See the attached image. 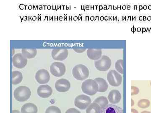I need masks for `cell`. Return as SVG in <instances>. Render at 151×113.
<instances>
[{"mask_svg": "<svg viewBox=\"0 0 151 113\" xmlns=\"http://www.w3.org/2000/svg\"><path fill=\"white\" fill-rule=\"evenodd\" d=\"M98 89L99 86L95 80H87L83 82L81 85L82 92L88 95H94L98 92Z\"/></svg>", "mask_w": 151, "mask_h": 113, "instance_id": "obj_1", "label": "cell"}, {"mask_svg": "<svg viewBox=\"0 0 151 113\" xmlns=\"http://www.w3.org/2000/svg\"><path fill=\"white\" fill-rule=\"evenodd\" d=\"M13 95L14 98L17 101L24 102L28 100L30 98L31 91L28 87L21 86L15 89Z\"/></svg>", "mask_w": 151, "mask_h": 113, "instance_id": "obj_2", "label": "cell"}, {"mask_svg": "<svg viewBox=\"0 0 151 113\" xmlns=\"http://www.w3.org/2000/svg\"><path fill=\"white\" fill-rule=\"evenodd\" d=\"M72 74L76 80L82 81L88 78L89 74V70L85 65L79 64L73 68Z\"/></svg>", "mask_w": 151, "mask_h": 113, "instance_id": "obj_3", "label": "cell"}, {"mask_svg": "<svg viewBox=\"0 0 151 113\" xmlns=\"http://www.w3.org/2000/svg\"><path fill=\"white\" fill-rule=\"evenodd\" d=\"M112 62L110 58L106 55L102 56L99 60L95 61V66L96 68L101 72L108 70L111 67Z\"/></svg>", "mask_w": 151, "mask_h": 113, "instance_id": "obj_4", "label": "cell"}, {"mask_svg": "<svg viewBox=\"0 0 151 113\" xmlns=\"http://www.w3.org/2000/svg\"><path fill=\"white\" fill-rule=\"evenodd\" d=\"M107 79L112 86H119L122 83V76L114 70H111L108 72L107 76Z\"/></svg>", "mask_w": 151, "mask_h": 113, "instance_id": "obj_5", "label": "cell"}, {"mask_svg": "<svg viewBox=\"0 0 151 113\" xmlns=\"http://www.w3.org/2000/svg\"><path fill=\"white\" fill-rule=\"evenodd\" d=\"M92 104V100L89 96L85 95H80L76 98L74 104L76 107L81 110H85Z\"/></svg>", "mask_w": 151, "mask_h": 113, "instance_id": "obj_6", "label": "cell"}, {"mask_svg": "<svg viewBox=\"0 0 151 113\" xmlns=\"http://www.w3.org/2000/svg\"><path fill=\"white\" fill-rule=\"evenodd\" d=\"M50 73L54 76L60 77L66 73V66L60 62H54L51 64L50 68Z\"/></svg>", "mask_w": 151, "mask_h": 113, "instance_id": "obj_7", "label": "cell"}, {"mask_svg": "<svg viewBox=\"0 0 151 113\" xmlns=\"http://www.w3.org/2000/svg\"><path fill=\"white\" fill-rule=\"evenodd\" d=\"M68 51L66 48H55L51 51V56L56 61H64L68 57Z\"/></svg>", "mask_w": 151, "mask_h": 113, "instance_id": "obj_8", "label": "cell"}, {"mask_svg": "<svg viewBox=\"0 0 151 113\" xmlns=\"http://www.w3.org/2000/svg\"><path fill=\"white\" fill-rule=\"evenodd\" d=\"M28 60L23 56L22 53L15 54L12 59L13 65L17 68L21 69L25 67L28 63Z\"/></svg>", "mask_w": 151, "mask_h": 113, "instance_id": "obj_9", "label": "cell"}, {"mask_svg": "<svg viewBox=\"0 0 151 113\" xmlns=\"http://www.w3.org/2000/svg\"><path fill=\"white\" fill-rule=\"evenodd\" d=\"M35 78L39 84L44 85L50 81V75L48 71L43 69L37 71L35 74Z\"/></svg>", "mask_w": 151, "mask_h": 113, "instance_id": "obj_10", "label": "cell"}, {"mask_svg": "<svg viewBox=\"0 0 151 113\" xmlns=\"http://www.w3.org/2000/svg\"><path fill=\"white\" fill-rule=\"evenodd\" d=\"M55 88L58 91L64 93L68 91L70 88V82L64 78L59 79L55 83Z\"/></svg>", "mask_w": 151, "mask_h": 113, "instance_id": "obj_11", "label": "cell"}, {"mask_svg": "<svg viewBox=\"0 0 151 113\" xmlns=\"http://www.w3.org/2000/svg\"><path fill=\"white\" fill-rule=\"evenodd\" d=\"M52 88L48 85H41L37 89V94L40 97L47 98L52 95Z\"/></svg>", "mask_w": 151, "mask_h": 113, "instance_id": "obj_12", "label": "cell"}, {"mask_svg": "<svg viewBox=\"0 0 151 113\" xmlns=\"http://www.w3.org/2000/svg\"><path fill=\"white\" fill-rule=\"evenodd\" d=\"M88 58L92 60H99L102 56V51L101 49H88L87 51Z\"/></svg>", "mask_w": 151, "mask_h": 113, "instance_id": "obj_13", "label": "cell"}, {"mask_svg": "<svg viewBox=\"0 0 151 113\" xmlns=\"http://www.w3.org/2000/svg\"><path fill=\"white\" fill-rule=\"evenodd\" d=\"M121 95L120 91L117 90H113L109 92L107 98L111 104H115L119 103L121 101Z\"/></svg>", "mask_w": 151, "mask_h": 113, "instance_id": "obj_14", "label": "cell"}, {"mask_svg": "<svg viewBox=\"0 0 151 113\" xmlns=\"http://www.w3.org/2000/svg\"><path fill=\"white\" fill-rule=\"evenodd\" d=\"M101 113H123V109L113 104H109L105 108L102 109Z\"/></svg>", "mask_w": 151, "mask_h": 113, "instance_id": "obj_15", "label": "cell"}, {"mask_svg": "<svg viewBox=\"0 0 151 113\" xmlns=\"http://www.w3.org/2000/svg\"><path fill=\"white\" fill-rule=\"evenodd\" d=\"M21 112V113H37L38 107L32 103H27L22 106Z\"/></svg>", "mask_w": 151, "mask_h": 113, "instance_id": "obj_16", "label": "cell"}, {"mask_svg": "<svg viewBox=\"0 0 151 113\" xmlns=\"http://www.w3.org/2000/svg\"><path fill=\"white\" fill-rule=\"evenodd\" d=\"M21 53L27 59L34 58L37 55V50L36 49L23 48L21 50Z\"/></svg>", "mask_w": 151, "mask_h": 113, "instance_id": "obj_17", "label": "cell"}, {"mask_svg": "<svg viewBox=\"0 0 151 113\" xmlns=\"http://www.w3.org/2000/svg\"><path fill=\"white\" fill-rule=\"evenodd\" d=\"M95 80L97 82L99 86L98 92L103 93L107 90L108 88V84L104 78H96Z\"/></svg>", "mask_w": 151, "mask_h": 113, "instance_id": "obj_18", "label": "cell"}, {"mask_svg": "<svg viewBox=\"0 0 151 113\" xmlns=\"http://www.w3.org/2000/svg\"><path fill=\"white\" fill-rule=\"evenodd\" d=\"M23 80V75L19 71H13L12 75V83L13 85L19 84Z\"/></svg>", "mask_w": 151, "mask_h": 113, "instance_id": "obj_19", "label": "cell"}, {"mask_svg": "<svg viewBox=\"0 0 151 113\" xmlns=\"http://www.w3.org/2000/svg\"><path fill=\"white\" fill-rule=\"evenodd\" d=\"M93 103L98 104L102 109L105 108L109 104L107 98L103 96L97 98L96 99H95V100L93 102Z\"/></svg>", "mask_w": 151, "mask_h": 113, "instance_id": "obj_20", "label": "cell"}, {"mask_svg": "<svg viewBox=\"0 0 151 113\" xmlns=\"http://www.w3.org/2000/svg\"><path fill=\"white\" fill-rule=\"evenodd\" d=\"M102 109L96 103H93L87 107L86 113H101Z\"/></svg>", "mask_w": 151, "mask_h": 113, "instance_id": "obj_21", "label": "cell"}, {"mask_svg": "<svg viewBox=\"0 0 151 113\" xmlns=\"http://www.w3.org/2000/svg\"><path fill=\"white\" fill-rule=\"evenodd\" d=\"M115 69L121 74L124 73V61L123 60H117L115 63Z\"/></svg>", "mask_w": 151, "mask_h": 113, "instance_id": "obj_22", "label": "cell"}, {"mask_svg": "<svg viewBox=\"0 0 151 113\" xmlns=\"http://www.w3.org/2000/svg\"><path fill=\"white\" fill-rule=\"evenodd\" d=\"M150 102L148 99H142L140 100L138 103V106L141 108H147L150 106Z\"/></svg>", "mask_w": 151, "mask_h": 113, "instance_id": "obj_23", "label": "cell"}, {"mask_svg": "<svg viewBox=\"0 0 151 113\" xmlns=\"http://www.w3.org/2000/svg\"><path fill=\"white\" fill-rule=\"evenodd\" d=\"M46 113H61V112L60 109L57 106H51L47 108Z\"/></svg>", "mask_w": 151, "mask_h": 113, "instance_id": "obj_24", "label": "cell"}, {"mask_svg": "<svg viewBox=\"0 0 151 113\" xmlns=\"http://www.w3.org/2000/svg\"><path fill=\"white\" fill-rule=\"evenodd\" d=\"M140 90L139 88L135 86L131 87V95H135L139 94Z\"/></svg>", "mask_w": 151, "mask_h": 113, "instance_id": "obj_25", "label": "cell"}, {"mask_svg": "<svg viewBox=\"0 0 151 113\" xmlns=\"http://www.w3.org/2000/svg\"><path fill=\"white\" fill-rule=\"evenodd\" d=\"M65 113H81V112L76 108H70L67 110Z\"/></svg>", "mask_w": 151, "mask_h": 113, "instance_id": "obj_26", "label": "cell"}, {"mask_svg": "<svg viewBox=\"0 0 151 113\" xmlns=\"http://www.w3.org/2000/svg\"><path fill=\"white\" fill-rule=\"evenodd\" d=\"M74 50L76 51L77 53H82L85 51L86 49L85 48H74Z\"/></svg>", "mask_w": 151, "mask_h": 113, "instance_id": "obj_27", "label": "cell"}, {"mask_svg": "<svg viewBox=\"0 0 151 113\" xmlns=\"http://www.w3.org/2000/svg\"><path fill=\"white\" fill-rule=\"evenodd\" d=\"M131 113H139L138 111L134 108H132L131 109Z\"/></svg>", "mask_w": 151, "mask_h": 113, "instance_id": "obj_28", "label": "cell"}, {"mask_svg": "<svg viewBox=\"0 0 151 113\" xmlns=\"http://www.w3.org/2000/svg\"><path fill=\"white\" fill-rule=\"evenodd\" d=\"M12 113H21L19 111L17 110H13L12 111Z\"/></svg>", "mask_w": 151, "mask_h": 113, "instance_id": "obj_29", "label": "cell"}, {"mask_svg": "<svg viewBox=\"0 0 151 113\" xmlns=\"http://www.w3.org/2000/svg\"><path fill=\"white\" fill-rule=\"evenodd\" d=\"M135 104L134 102L132 99H131V106H133Z\"/></svg>", "mask_w": 151, "mask_h": 113, "instance_id": "obj_30", "label": "cell"}, {"mask_svg": "<svg viewBox=\"0 0 151 113\" xmlns=\"http://www.w3.org/2000/svg\"><path fill=\"white\" fill-rule=\"evenodd\" d=\"M141 113H151V112H149V111H144L142 112Z\"/></svg>", "mask_w": 151, "mask_h": 113, "instance_id": "obj_31", "label": "cell"}, {"mask_svg": "<svg viewBox=\"0 0 151 113\" xmlns=\"http://www.w3.org/2000/svg\"><path fill=\"white\" fill-rule=\"evenodd\" d=\"M150 85H151V84H150Z\"/></svg>", "mask_w": 151, "mask_h": 113, "instance_id": "obj_32", "label": "cell"}]
</instances>
